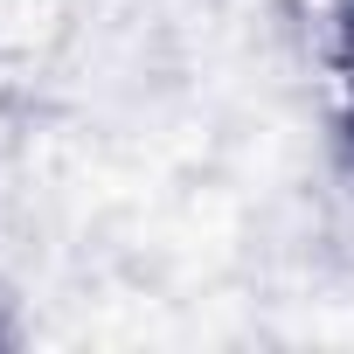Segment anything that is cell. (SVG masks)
I'll return each instance as SVG.
<instances>
[{
  "label": "cell",
  "mask_w": 354,
  "mask_h": 354,
  "mask_svg": "<svg viewBox=\"0 0 354 354\" xmlns=\"http://www.w3.org/2000/svg\"><path fill=\"white\" fill-rule=\"evenodd\" d=\"M333 77H340V132L354 139V0L333 15Z\"/></svg>",
  "instance_id": "obj_1"
}]
</instances>
